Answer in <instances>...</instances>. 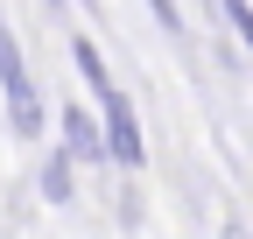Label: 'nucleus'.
Returning <instances> with one entry per match:
<instances>
[{
	"instance_id": "1",
	"label": "nucleus",
	"mask_w": 253,
	"mask_h": 239,
	"mask_svg": "<svg viewBox=\"0 0 253 239\" xmlns=\"http://www.w3.org/2000/svg\"><path fill=\"white\" fill-rule=\"evenodd\" d=\"M0 92H7V113H14V134L36 141L42 134V99H36V78L21 64V42L7 36V21H0Z\"/></svg>"
},
{
	"instance_id": "2",
	"label": "nucleus",
	"mask_w": 253,
	"mask_h": 239,
	"mask_svg": "<svg viewBox=\"0 0 253 239\" xmlns=\"http://www.w3.org/2000/svg\"><path fill=\"white\" fill-rule=\"evenodd\" d=\"M99 113H106V155H113V162H126V169H141V155H148V148H141L134 106L120 99V84H106V92H99Z\"/></svg>"
},
{
	"instance_id": "3",
	"label": "nucleus",
	"mask_w": 253,
	"mask_h": 239,
	"mask_svg": "<svg viewBox=\"0 0 253 239\" xmlns=\"http://www.w3.org/2000/svg\"><path fill=\"white\" fill-rule=\"evenodd\" d=\"M63 141H71V155H106V134H99V120H91L84 106L63 113Z\"/></svg>"
},
{
	"instance_id": "4",
	"label": "nucleus",
	"mask_w": 253,
	"mask_h": 239,
	"mask_svg": "<svg viewBox=\"0 0 253 239\" xmlns=\"http://www.w3.org/2000/svg\"><path fill=\"white\" fill-rule=\"evenodd\" d=\"M42 190H49L56 204H63V197H71V162H63V155H56V162L42 169Z\"/></svg>"
},
{
	"instance_id": "5",
	"label": "nucleus",
	"mask_w": 253,
	"mask_h": 239,
	"mask_svg": "<svg viewBox=\"0 0 253 239\" xmlns=\"http://www.w3.org/2000/svg\"><path fill=\"white\" fill-rule=\"evenodd\" d=\"M225 21H232V28H239V42H246V49H253V7H246V0H225Z\"/></svg>"
},
{
	"instance_id": "6",
	"label": "nucleus",
	"mask_w": 253,
	"mask_h": 239,
	"mask_svg": "<svg viewBox=\"0 0 253 239\" xmlns=\"http://www.w3.org/2000/svg\"><path fill=\"white\" fill-rule=\"evenodd\" d=\"M148 7H155V21H162V28H176V7H169V0H148Z\"/></svg>"
},
{
	"instance_id": "7",
	"label": "nucleus",
	"mask_w": 253,
	"mask_h": 239,
	"mask_svg": "<svg viewBox=\"0 0 253 239\" xmlns=\"http://www.w3.org/2000/svg\"><path fill=\"white\" fill-rule=\"evenodd\" d=\"M225 239H246V232H225Z\"/></svg>"
},
{
	"instance_id": "8",
	"label": "nucleus",
	"mask_w": 253,
	"mask_h": 239,
	"mask_svg": "<svg viewBox=\"0 0 253 239\" xmlns=\"http://www.w3.org/2000/svg\"><path fill=\"white\" fill-rule=\"evenodd\" d=\"M49 7H63V0H49Z\"/></svg>"
}]
</instances>
